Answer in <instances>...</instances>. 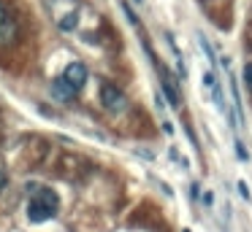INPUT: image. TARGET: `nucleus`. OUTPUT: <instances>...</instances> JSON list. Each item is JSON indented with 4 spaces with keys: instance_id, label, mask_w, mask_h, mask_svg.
Returning a JSON list of instances; mask_svg holds the SVG:
<instances>
[{
    "instance_id": "obj_2",
    "label": "nucleus",
    "mask_w": 252,
    "mask_h": 232,
    "mask_svg": "<svg viewBox=\"0 0 252 232\" xmlns=\"http://www.w3.org/2000/svg\"><path fill=\"white\" fill-rule=\"evenodd\" d=\"M100 103H103L106 111H111V113H122L127 108L125 92L117 89L114 84H103V86H100Z\"/></svg>"
},
{
    "instance_id": "obj_9",
    "label": "nucleus",
    "mask_w": 252,
    "mask_h": 232,
    "mask_svg": "<svg viewBox=\"0 0 252 232\" xmlns=\"http://www.w3.org/2000/svg\"><path fill=\"white\" fill-rule=\"evenodd\" d=\"M6 183H8V178H6V173H3V170H0V189H3V186H6Z\"/></svg>"
},
{
    "instance_id": "obj_5",
    "label": "nucleus",
    "mask_w": 252,
    "mask_h": 232,
    "mask_svg": "<svg viewBox=\"0 0 252 232\" xmlns=\"http://www.w3.org/2000/svg\"><path fill=\"white\" fill-rule=\"evenodd\" d=\"M163 89H165V95H168L171 105H179V95H176V86H174V78H171V76H165V84H163Z\"/></svg>"
},
{
    "instance_id": "obj_4",
    "label": "nucleus",
    "mask_w": 252,
    "mask_h": 232,
    "mask_svg": "<svg viewBox=\"0 0 252 232\" xmlns=\"http://www.w3.org/2000/svg\"><path fill=\"white\" fill-rule=\"evenodd\" d=\"M52 92H55L57 97H63V100H68V97H73V95H76V89H73V86L65 81V76H60V78H55V81H52Z\"/></svg>"
},
{
    "instance_id": "obj_8",
    "label": "nucleus",
    "mask_w": 252,
    "mask_h": 232,
    "mask_svg": "<svg viewBox=\"0 0 252 232\" xmlns=\"http://www.w3.org/2000/svg\"><path fill=\"white\" fill-rule=\"evenodd\" d=\"M239 192H241V197L250 200V189H247V183H244V181H239Z\"/></svg>"
},
{
    "instance_id": "obj_7",
    "label": "nucleus",
    "mask_w": 252,
    "mask_h": 232,
    "mask_svg": "<svg viewBox=\"0 0 252 232\" xmlns=\"http://www.w3.org/2000/svg\"><path fill=\"white\" fill-rule=\"evenodd\" d=\"M63 30H71V27H76V16H65V22H60Z\"/></svg>"
},
{
    "instance_id": "obj_6",
    "label": "nucleus",
    "mask_w": 252,
    "mask_h": 232,
    "mask_svg": "<svg viewBox=\"0 0 252 232\" xmlns=\"http://www.w3.org/2000/svg\"><path fill=\"white\" fill-rule=\"evenodd\" d=\"M241 78H244L247 89H252V62H250V65H244V73H241Z\"/></svg>"
},
{
    "instance_id": "obj_10",
    "label": "nucleus",
    "mask_w": 252,
    "mask_h": 232,
    "mask_svg": "<svg viewBox=\"0 0 252 232\" xmlns=\"http://www.w3.org/2000/svg\"><path fill=\"white\" fill-rule=\"evenodd\" d=\"M3 22H6V8L0 5V27H3Z\"/></svg>"
},
{
    "instance_id": "obj_1",
    "label": "nucleus",
    "mask_w": 252,
    "mask_h": 232,
    "mask_svg": "<svg viewBox=\"0 0 252 232\" xmlns=\"http://www.w3.org/2000/svg\"><path fill=\"white\" fill-rule=\"evenodd\" d=\"M57 205H60L57 194L52 192V189H41V192H35V197L28 203V219L33 221V224L49 221L52 216L57 213Z\"/></svg>"
},
{
    "instance_id": "obj_3",
    "label": "nucleus",
    "mask_w": 252,
    "mask_h": 232,
    "mask_svg": "<svg viewBox=\"0 0 252 232\" xmlns=\"http://www.w3.org/2000/svg\"><path fill=\"white\" fill-rule=\"evenodd\" d=\"M63 76H65V81L79 92V89L84 86V81H87V68H84L82 62H71V65L65 68V73H63Z\"/></svg>"
}]
</instances>
